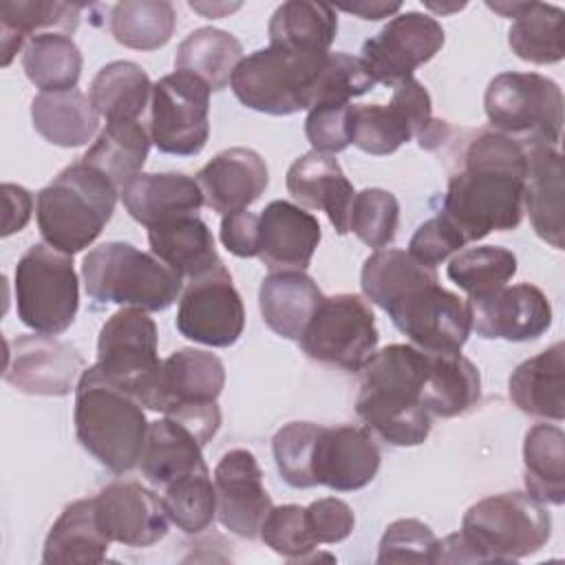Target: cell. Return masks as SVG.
<instances>
[{
    "label": "cell",
    "instance_id": "6da1fadb",
    "mask_svg": "<svg viewBox=\"0 0 565 565\" xmlns=\"http://www.w3.org/2000/svg\"><path fill=\"white\" fill-rule=\"evenodd\" d=\"M362 294L384 309L413 347L461 353L472 331L470 302L444 289L437 271L402 249L373 252L360 274Z\"/></svg>",
    "mask_w": 565,
    "mask_h": 565
},
{
    "label": "cell",
    "instance_id": "7a4b0ae2",
    "mask_svg": "<svg viewBox=\"0 0 565 565\" xmlns=\"http://www.w3.org/2000/svg\"><path fill=\"white\" fill-rule=\"evenodd\" d=\"M527 177L525 146L497 130H479L461 152V168L448 179L441 216L463 243L490 232L516 230L523 221Z\"/></svg>",
    "mask_w": 565,
    "mask_h": 565
},
{
    "label": "cell",
    "instance_id": "3957f363",
    "mask_svg": "<svg viewBox=\"0 0 565 565\" xmlns=\"http://www.w3.org/2000/svg\"><path fill=\"white\" fill-rule=\"evenodd\" d=\"M426 351L388 344L360 369L355 413L366 430L391 446H419L430 433V413L422 404Z\"/></svg>",
    "mask_w": 565,
    "mask_h": 565
},
{
    "label": "cell",
    "instance_id": "277c9868",
    "mask_svg": "<svg viewBox=\"0 0 565 565\" xmlns=\"http://www.w3.org/2000/svg\"><path fill=\"white\" fill-rule=\"evenodd\" d=\"M75 435L104 468L124 475L139 466L148 426L143 404L108 382L97 366L84 369L75 386Z\"/></svg>",
    "mask_w": 565,
    "mask_h": 565
},
{
    "label": "cell",
    "instance_id": "5b68a950",
    "mask_svg": "<svg viewBox=\"0 0 565 565\" xmlns=\"http://www.w3.org/2000/svg\"><path fill=\"white\" fill-rule=\"evenodd\" d=\"M117 196V185L102 170L84 161L66 166L35 199L44 243L68 256L86 249L110 221Z\"/></svg>",
    "mask_w": 565,
    "mask_h": 565
},
{
    "label": "cell",
    "instance_id": "8992f818",
    "mask_svg": "<svg viewBox=\"0 0 565 565\" xmlns=\"http://www.w3.org/2000/svg\"><path fill=\"white\" fill-rule=\"evenodd\" d=\"M82 278L88 298L143 311L168 309L179 291L181 276L154 254L139 252L124 241L93 247L82 260Z\"/></svg>",
    "mask_w": 565,
    "mask_h": 565
},
{
    "label": "cell",
    "instance_id": "52a82bcc",
    "mask_svg": "<svg viewBox=\"0 0 565 565\" xmlns=\"http://www.w3.org/2000/svg\"><path fill=\"white\" fill-rule=\"evenodd\" d=\"M459 532L477 563H512L536 554L550 541L552 516L527 492H503L470 505Z\"/></svg>",
    "mask_w": 565,
    "mask_h": 565
},
{
    "label": "cell",
    "instance_id": "ba28073f",
    "mask_svg": "<svg viewBox=\"0 0 565 565\" xmlns=\"http://www.w3.org/2000/svg\"><path fill=\"white\" fill-rule=\"evenodd\" d=\"M327 55L269 44L241 60L230 86L243 106L265 115L309 110Z\"/></svg>",
    "mask_w": 565,
    "mask_h": 565
},
{
    "label": "cell",
    "instance_id": "9c48e42d",
    "mask_svg": "<svg viewBox=\"0 0 565 565\" xmlns=\"http://www.w3.org/2000/svg\"><path fill=\"white\" fill-rule=\"evenodd\" d=\"M223 386L225 366L221 358L203 349L185 347L161 362L146 408L177 419L205 446L221 426L216 399Z\"/></svg>",
    "mask_w": 565,
    "mask_h": 565
},
{
    "label": "cell",
    "instance_id": "30bf717a",
    "mask_svg": "<svg viewBox=\"0 0 565 565\" xmlns=\"http://www.w3.org/2000/svg\"><path fill=\"white\" fill-rule=\"evenodd\" d=\"M492 130L523 146L556 148L563 130V93L558 84L539 73L505 71L490 79L483 95Z\"/></svg>",
    "mask_w": 565,
    "mask_h": 565
},
{
    "label": "cell",
    "instance_id": "8fae6325",
    "mask_svg": "<svg viewBox=\"0 0 565 565\" xmlns=\"http://www.w3.org/2000/svg\"><path fill=\"white\" fill-rule=\"evenodd\" d=\"M15 311L22 324L44 335L64 333L79 307L73 258L46 243L31 245L13 274Z\"/></svg>",
    "mask_w": 565,
    "mask_h": 565
},
{
    "label": "cell",
    "instance_id": "7c38bea8",
    "mask_svg": "<svg viewBox=\"0 0 565 565\" xmlns=\"http://www.w3.org/2000/svg\"><path fill=\"white\" fill-rule=\"evenodd\" d=\"M157 347V324L148 311L124 307L99 331L95 366L108 382L126 388L146 406L161 369Z\"/></svg>",
    "mask_w": 565,
    "mask_h": 565
},
{
    "label": "cell",
    "instance_id": "4fadbf2b",
    "mask_svg": "<svg viewBox=\"0 0 565 565\" xmlns=\"http://www.w3.org/2000/svg\"><path fill=\"white\" fill-rule=\"evenodd\" d=\"M377 340L380 333L369 302L355 294H335L324 296L300 347L316 362L360 373L377 351Z\"/></svg>",
    "mask_w": 565,
    "mask_h": 565
},
{
    "label": "cell",
    "instance_id": "5bb4252c",
    "mask_svg": "<svg viewBox=\"0 0 565 565\" xmlns=\"http://www.w3.org/2000/svg\"><path fill=\"white\" fill-rule=\"evenodd\" d=\"M210 86L185 71L152 84L150 141L174 157L199 154L210 137Z\"/></svg>",
    "mask_w": 565,
    "mask_h": 565
},
{
    "label": "cell",
    "instance_id": "9a60e30c",
    "mask_svg": "<svg viewBox=\"0 0 565 565\" xmlns=\"http://www.w3.org/2000/svg\"><path fill=\"white\" fill-rule=\"evenodd\" d=\"M441 24L426 13H397L377 35L362 46V64L375 84L397 86L433 60L444 46Z\"/></svg>",
    "mask_w": 565,
    "mask_h": 565
},
{
    "label": "cell",
    "instance_id": "2e32d148",
    "mask_svg": "<svg viewBox=\"0 0 565 565\" xmlns=\"http://www.w3.org/2000/svg\"><path fill=\"white\" fill-rule=\"evenodd\" d=\"M174 324L192 342L225 349L245 329V307L225 265L188 282Z\"/></svg>",
    "mask_w": 565,
    "mask_h": 565
},
{
    "label": "cell",
    "instance_id": "e0dca14e",
    "mask_svg": "<svg viewBox=\"0 0 565 565\" xmlns=\"http://www.w3.org/2000/svg\"><path fill=\"white\" fill-rule=\"evenodd\" d=\"M430 95L415 77L393 86L388 104H351V143L373 157L393 154L430 124Z\"/></svg>",
    "mask_w": 565,
    "mask_h": 565
},
{
    "label": "cell",
    "instance_id": "ac0fdd59",
    "mask_svg": "<svg viewBox=\"0 0 565 565\" xmlns=\"http://www.w3.org/2000/svg\"><path fill=\"white\" fill-rule=\"evenodd\" d=\"M84 369L82 353L55 335L31 333L7 340L4 380L22 393L46 397L68 395Z\"/></svg>",
    "mask_w": 565,
    "mask_h": 565
},
{
    "label": "cell",
    "instance_id": "d6986e66",
    "mask_svg": "<svg viewBox=\"0 0 565 565\" xmlns=\"http://www.w3.org/2000/svg\"><path fill=\"white\" fill-rule=\"evenodd\" d=\"M214 490L221 525L236 536L256 539L274 503L263 486V470L254 452L227 450L214 468Z\"/></svg>",
    "mask_w": 565,
    "mask_h": 565
},
{
    "label": "cell",
    "instance_id": "ffe728a7",
    "mask_svg": "<svg viewBox=\"0 0 565 565\" xmlns=\"http://www.w3.org/2000/svg\"><path fill=\"white\" fill-rule=\"evenodd\" d=\"M380 461V448L366 428L351 424L320 426L311 455V477L316 486L353 492L375 479Z\"/></svg>",
    "mask_w": 565,
    "mask_h": 565
},
{
    "label": "cell",
    "instance_id": "44dd1931",
    "mask_svg": "<svg viewBox=\"0 0 565 565\" xmlns=\"http://www.w3.org/2000/svg\"><path fill=\"white\" fill-rule=\"evenodd\" d=\"M104 534L126 547H150L168 534L163 499L139 481H113L95 497Z\"/></svg>",
    "mask_w": 565,
    "mask_h": 565
},
{
    "label": "cell",
    "instance_id": "7402d4cb",
    "mask_svg": "<svg viewBox=\"0 0 565 565\" xmlns=\"http://www.w3.org/2000/svg\"><path fill=\"white\" fill-rule=\"evenodd\" d=\"M472 329L486 340L527 342L541 338L552 324L547 296L530 282L501 287L499 291L468 300Z\"/></svg>",
    "mask_w": 565,
    "mask_h": 565
},
{
    "label": "cell",
    "instance_id": "603a6c76",
    "mask_svg": "<svg viewBox=\"0 0 565 565\" xmlns=\"http://www.w3.org/2000/svg\"><path fill=\"white\" fill-rule=\"evenodd\" d=\"M196 183L205 205L225 216L247 210L260 199L269 183V170L256 150L227 148L196 172Z\"/></svg>",
    "mask_w": 565,
    "mask_h": 565
},
{
    "label": "cell",
    "instance_id": "cb8c5ba5",
    "mask_svg": "<svg viewBox=\"0 0 565 565\" xmlns=\"http://www.w3.org/2000/svg\"><path fill=\"white\" fill-rule=\"evenodd\" d=\"M322 238L318 218L289 201H271L260 214L258 258L271 271H305Z\"/></svg>",
    "mask_w": 565,
    "mask_h": 565
},
{
    "label": "cell",
    "instance_id": "d4e9b609",
    "mask_svg": "<svg viewBox=\"0 0 565 565\" xmlns=\"http://www.w3.org/2000/svg\"><path fill=\"white\" fill-rule=\"evenodd\" d=\"M287 192L300 207L322 210L338 234L349 232L355 190L333 154L309 150L287 170Z\"/></svg>",
    "mask_w": 565,
    "mask_h": 565
},
{
    "label": "cell",
    "instance_id": "484cf974",
    "mask_svg": "<svg viewBox=\"0 0 565 565\" xmlns=\"http://www.w3.org/2000/svg\"><path fill=\"white\" fill-rule=\"evenodd\" d=\"M119 196L143 227L196 214L205 203L196 179L183 172H141L119 190Z\"/></svg>",
    "mask_w": 565,
    "mask_h": 565
},
{
    "label": "cell",
    "instance_id": "4316f807",
    "mask_svg": "<svg viewBox=\"0 0 565 565\" xmlns=\"http://www.w3.org/2000/svg\"><path fill=\"white\" fill-rule=\"evenodd\" d=\"M324 294L305 271H271L258 289L263 322L280 338L300 342Z\"/></svg>",
    "mask_w": 565,
    "mask_h": 565
},
{
    "label": "cell",
    "instance_id": "83f0119b",
    "mask_svg": "<svg viewBox=\"0 0 565 565\" xmlns=\"http://www.w3.org/2000/svg\"><path fill=\"white\" fill-rule=\"evenodd\" d=\"M527 177L523 212L541 241L563 249V157L552 146H525Z\"/></svg>",
    "mask_w": 565,
    "mask_h": 565
},
{
    "label": "cell",
    "instance_id": "f1b7e54d",
    "mask_svg": "<svg viewBox=\"0 0 565 565\" xmlns=\"http://www.w3.org/2000/svg\"><path fill=\"white\" fill-rule=\"evenodd\" d=\"M503 18H514L508 31L512 53L532 64H556L565 55V13L545 2H488Z\"/></svg>",
    "mask_w": 565,
    "mask_h": 565
},
{
    "label": "cell",
    "instance_id": "f546056e",
    "mask_svg": "<svg viewBox=\"0 0 565 565\" xmlns=\"http://www.w3.org/2000/svg\"><path fill=\"white\" fill-rule=\"evenodd\" d=\"M565 344L554 342L539 355L521 362L508 382L514 406L532 417L561 422L565 417Z\"/></svg>",
    "mask_w": 565,
    "mask_h": 565
},
{
    "label": "cell",
    "instance_id": "4dcf8cb0",
    "mask_svg": "<svg viewBox=\"0 0 565 565\" xmlns=\"http://www.w3.org/2000/svg\"><path fill=\"white\" fill-rule=\"evenodd\" d=\"M113 541L104 534L97 505L93 499H77L68 503L51 525L42 563L46 565H97L106 558Z\"/></svg>",
    "mask_w": 565,
    "mask_h": 565
},
{
    "label": "cell",
    "instance_id": "1f68e13d",
    "mask_svg": "<svg viewBox=\"0 0 565 565\" xmlns=\"http://www.w3.org/2000/svg\"><path fill=\"white\" fill-rule=\"evenodd\" d=\"M148 243L152 254L181 278L194 280L223 265L210 227L196 214L148 227Z\"/></svg>",
    "mask_w": 565,
    "mask_h": 565
},
{
    "label": "cell",
    "instance_id": "d6a6232c",
    "mask_svg": "<svg viewBox=\"0 0 565 565\" xmlns=\"http://www.w3.org/2000/svg\"><path fill=\"white\" fill-rule=\"evenodd\" d=\"M481 399L479 369L461 353L426 351V377L422 404L430 415L457 417Z\"/></svg>",
    "mask_w": 565,
    "mask_h": 565
},
{
    "label": "cell",
    "instance_id": "836d02e7",
    "mask_svg": "<svg viewBox=\"0 0 565 565\" xmlns=\"http://www.w3.org/2000/svg\"><path fill=\"white\" fill-rule=\"evenodd\" d=\"M203 444L177 419L150 422L139 457L141 475L157 488H166L179 477L205 470Z\"/></svg>",
    "mask_w": 565,
    "mask_h": 565
},
{
    "label": "cell",
    "instance_id": "e575fe53",
    "mask_svg": "<svg viewBox=\"0 0 565 565\" xmlns=\"http://www.w3.org/2000/svg\"><path fill=\"white\" fill-rule=\"evenodd\" d=\"M31 121L42 139L60 148L86 146L99 128V115L90 97L77 88L35 95Z\"/></svg>",
    "mask_w": 565,
    "mask_h": 565
},
{
    "label": "cell",
    "instance_id": "d590c367",
    "mask_svg": "<svg viewBox=\"0 0 565 565\" xmlns=\"http://www.w3.org/2000/svg\"><path fill=\"white\" fill-rule=\"evenodd\" d=\"M88 97L106 124L139 121L152 97V82L139 64L115 60L97 71L90 82Z\"/></svg>",
    "mask_w": 565,
    "mask_h": 565
},
{
    "label": "cell",
    "instance_id": "8d00e7d4",
    "mask_svg": "<svg viewBox=\"0 0 565 565\" xmlns=\"http://www.w3.org/2000/svg\"><path fill=\"white\" fill-rule=\"evenodd\" d=\"M525 490L543 505L565 501V435L556 424H534L523 441Z\"/></svg>",
    "mask_w": 565,
    "mask_h": 565
},
{
    "label": "cell",
    "instance_id": "74e56055",
    "mask_svg": "<svg viewBox=\"0 0 565 565\" xmlns=\"http://www.w3.org/2000/svg\"><path fill=\"white\" fill-rule=\"evenodd\" d=\"M338 33V15L331 4L309 2V0H289L282 2L267 26L269 44L296 49V51H316L329 53V46Z\"/></svg>",
    "mask_w": 565,
    "mask_h": 565
},
{
    "label": "cell",
    "instance_id": "f35d334b",
    "mask_svg": "<svg viewBox=\"0 0 565 565\" xmlns=\"http://www.w3.org/2000/svg\"><path fill=\"white\" fill-rule=\"evenodd\" d=\"M243 60V44L214 26L194 29L177 49L174 68L201 77L210 90H223Z\"/></svg>",
    "mask_w": 565,
    "mask_h": 565
},
{
    "label": "cell",
    "instance_id": "ab89813d",
    "mask_svg": "<svg viewBox=\"0 0 565 565\" xmlns=\"http://www.w3.org/2000/svg\"><path fill=\"white\" fill-rule=\"evenodd\" d=\"M82 4L68 2H2L0 4V44H2V66H9L15 53L26 46V38L42 29H57L60 33H73L79 24ZM44 33V31H42ZM24 51V49H22Z\"/></svg>",
    "mask_w": 565,
    "mask_h": 565
},
{
    "label": "cell",
    "instance_id": "60d3db41",
    "mask_svg": "<svg viewBox=\"0 0 565 565\" xmlns=\"http://www.w3.org/2000/svg\"><path fill=\"white\" fill-rule=\"evenodd\" d=\"M150 143V135L139 121H108L82 161L102 170L121 190L141 174Z\"/></svg>",
    "mask_w": 565,
    "mask_h": 565
},
{
    "label": "cell",
    "instance_id": "b9f144b4",
    "mask_svg": "<svg viewBox=\"0 0 565 565\" xmlns=\"http://www.w3.org/2000/svg\"><path fill=\"white\" fill-rule=\"evenodd\" d=\"M22 68L29 82L42 93L73 90L82 75V53L71 35L44 31L26 42Z\"/></svg>",
    "mask_w": 565,
    "mask_h": 565
},
{
    "label": "cell",
    "instance_id": "7bdbcfd3",
    "mask_svg": "<svg viewBox=\"0 0 565 565\" xmlns=\"http://www.w3.org/2000/svg\"><path fill=\"white\" fill-rule=\"evenodd\" d=\"M113 38L135 51L166 46L177 26V11L168 0H124L110 9Z\"/></svg>",
    "mask_w": 565,
    "mask_h": 565
},
{
    "label": "cell",
    "instance_id": "ee69618b",
    "mask_svg": "<svg viewBox=\"0 0 565 565\" xmlns=\"http://www.w3.org/2000/svg\"><path fill=\"white\" fill-rule=\"evenodd\" d=\"M448 278L468 294V300L490 296L505 287L516 274V256L499 245L461 249L448 263Z\"/></svg>",
    "mask_w": 565,
    "mask_h": 565
},
{
    "label": "cell",
    "instance_id": "f6af8a7d",
    "mask_svg": "<svg viewBox=\"0 0 565 565\" xmlns=\"http://www.w3.org/2000/svg\"><path fill=\"white\" fill-rule=\"evenodd\" d=\"M161 499L168 519L185 534L207 530L216 516V490L207 468L174 479L163 488Z\"/></svg>",
    "mask_w": 565,
    "mask_h": 565
},
{
    "label": "cell",
    "instance_id": "bcb514c9",
    "mask_svg": "<svg viewBox=\"0 0 565 565\" xmlns=\"http://www.w3.org/2000/svg\"><path fill=\"white\" fill-rule=\"evenodd\" d=\"M399 223V203L393 192L382 188H364L355 192L349 232H353L364 245L373 249H384L393 243Z\"/></svg>",
    "mask_w": 565,
    "mask_h": 565
},
{
    "label": "cell",
    "instance_id": "7dc6e473",
    "mask_svg": "<svg viewBox=\"0 0 565 565\" xmlns=\"http://www.w3.org/2000/svg\"><path fill=\"white\" fill-rule=\"evenodd\" d=\"M320 424L313 422H289L276 430L271 439V452L282 481L291 488H313L311 455Z\"/></svg>",
    "mask_w": 565,
    "mask_h": 565
},
{
    "label": "cell",
    "instance_id": "c3c4849f",
    "mask_svg": "<svg viewBox=\"0 0 565 565\" xmlns=\"http://www.w3.org/2000/svg\"><path fill=\"white\" fill-rule=\"evenodd\" d=\"M258 536L267 547L287 561H309L318 545L309 530L305 508L296 503L271 508Z\"/></svg>",
    "mask_w": 565,
    "mask_h": 565
},
{
    "label": "cell",
    "instance_id": "681fc988",
    "mask_svg": "<svg viewBox=\"0 0 565 565\" xmlns=\"http://www.w3.org/2000/svg\"><path fill=\"white\" fill-rule=\"evenodd\" d=\"M375 86L360 57L335 51L329 53L318 75L313 90V106L318 104H349L353 97L369 93ZM311 106V108H313Z\"/></svg>",
    "mask_w": 565,
    "mask_h": 565
},
{
    "label": "cell",
    "instance_id": "f907efd6",
    "mask_svg": "<svg viewBox=\"0 0 565 565\" xmlns=\"http://www.w3.org/2000/svg\"><path fill=\"white\" fill-rule=\"evenodd\" d=\"M439 539L419 519L393 521L380 539L377 563H437Z\"/></svg>",
    "mask_w": 565,
    "mask_h": 565
},
{
    "label": "cell",
    "instance_id": "816d5d0a",
    "mask_svg": "<svg viewBox=\"0 0 565 565\" xmlns=\"http://www.w3.org/2000/svg\"><path fill=\"white\" fill-rule=\"evenodd\" d=\"M305 135L316 152L335 154L351 146V102L318 104L309 108Z\"/></svg>",
    "mask_w": 565,
    "mask_h": 565
},
{
    "label": "cell",
    "instance_id": "f5cc1de1",
    "mask_svg": "<svg viewBox=\"0 0 565 565\" xmlns=\"http://www.w3.org/2000/svg\"><path fill=\"white\" fill-rule=\"evenodd\" d=\"M461 247H466L461 234L441 214H437L417 227L408 243V254L424 267L437 269V265L455 252H461Z\"/></svg>",
    "mask_w": 565,
    "mask_h": 565
},
{
    "label": "cell",
    "instance_id": "db71d44e",
    "mask_svg": "<svg viewBox=\"0 0 565 565\" xmlns=\"http://www.w3.org/2000/svg\"><path fill=\"white\" fill-rule=\"evenodd\" d=\"M309 530L316 543H340L355 527L351 505L338 497H324L305 508Z\"/></svg>",
    "mask_w": 565,
    "mask_h": 565
},
{
    "label": "cell",
    "instance_id": "11a10c76",
    "mask_svg": "<svg viewBox=\"0 0 565 565\" xmlns=\"http://www.w3.org/2000/svg\"><path fill=\"white\" fill-rule=\"evenodd\" d=\"M221 243L238 258L258 256L260 243V216L247 210L225 214L221 218Z\"/></svg>",
    "mask_w": 565,
    "mask_h": 565
},
{
    "label": "cell",
    "instance_id": "9f6ffc18",
    "mask_svg": "<svg viewBox=\"0 0 565 565\" xmlns=\"http://www.w3.org/2000/svg\"><path fill=\"white\" fill-rule=\"evenodd\" d=\"M2 194H4V210H7L2 221V236H11L29 223L31 210H33V196L29 190L15 183H4Z\"/></svg>",
    "mask_w": 565,
    "mask_h": 565
},
{
    "label": "cell",
    "instance_id": "6f0895ef",
    "mask_svg": "<svg viewBox=\"0 0 565 565\" xmlns=\"http://www.w3.org/2000/svg\"><path fill=\"white\" fill-rule=\"evenodd\" d=\"M402 9L399 2H362L353 7H342V11L360 15L362 20H382L391 13H397Z\"/></svg>",
    "mask_w": 565,
    "mask_h": 565
},
{
    "label": "cell",
    "instance_id": "680465c9",
    "mask_svg": "<svg viewBox=\"0 0 565 565\" xmlns=\"http://www.w3.org/2000/svg\"><path fill=\"white\" fill-rule=\"evenodd\" d=\"M241 4H205V2H190V9L203 13L205 18H221L225 13H232Z\"/></svg>",
    "mask_w": 565,
    "mask_h": 565
}]
</instances>
